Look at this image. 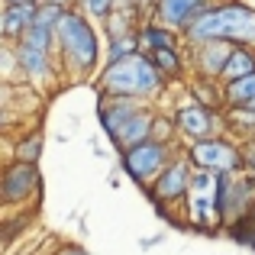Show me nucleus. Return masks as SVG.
Wrapping results in <instances>:
<instances>
[{"label": "nucleus", "instance_id": "obj_12", "mask_svg": "<svg viewBox=\"0 0 255 255\" xmlns=\"http://www.w3.org/2000/svg\"><path fill=\"white\" fill-rule=\"evenodd\" d=\"M213 3H217V0H158V10H155L152 19L168 26V29L187 32Z\"/></svg>", "mask_w": 255, "mask_h": 255}, {"label": "nucleus", "instance_id": "obj_21", "mask_svg": "<svg viewBox=\"0 0 255 255\" xmlns=\"http://www.w3.org/2000/svg\"><path fill=\"white\" fill-rule=\"evenodd\" d=\"M136 52H139V32L136 36L113 39V42H104V65H117L123 58H132Z\"/></svg>", "mask_w": 255, "mask_h": 255}, {"label": "nucleus", "instance_id": "obj_27", "mask_svg": "<svg viewBox=\"0 0 255 255\" xmlns=\"http://www.w3.org/2000/svg\"><path fill=\"white\" fill-rule=\"evenodd\" d=\"M252 213H255V207H252Z\"/></svg>", "mask_w": 255, "mask_h": 255}, {"label": "nucleus", "instance_id": "obj_8", "mask_svg": "<svg viewBox=\"0 0 255 255\" xmlns=\"http://www.w3.org/2000/svg\"><path fill=\"white\" fill-rule=\"evenodd\" d=\"M213 204L220 210L223 226H233L236 220L249 217L255 207V178L246 171L236 174H217V191H213Z\"/></svg>", "mask_w": 255, "mask_h": 255}, {"label": "nucleus", "instance_id": "obj_24", "mask_svg": "<svg viewBox=\"0 0 255 255\" xmlns=\"http://www.w3.org/2000/svg\"><path fill=\"white\" fill-rule=\"evenodd\" d=\"M52 255H87V249H84V246H78V243H62Z\"/></svg>", "mask_w": 255, "mask_h": 255}, {"label": "nucleus", "instance_id": "obj_25", "mask_svg": "<svg viewBox=\"0 0 255 255\" xmlns=\"http://www.w3.org/2000/svg\"><path fill=\"white\" fill-rule=\"evenodd\" d=\"M136 6L142 10L145 19H152V16H155V10H158V0H136Z\"/></svg>", "mask_w": 255, "mask_h": 255}, {"label": "nucleus", "instance_id": "obj_3", "mask_svg": "<svg viewBox=\"0 0 255 255\" xmlns=\"http://www.w3.org/2000/svg\"><path fill=\"white\" fill-rule=\"evenodd\" d=\"M213 39L255 49V6L243 3V0H217V3L184 32L187 45L213 42Z\"/></svg>", "mask_w": 255, "mask_h": 255}, {"label": "nucleus", "instance_id": "obj_10", "mask_svg": "<svg viewBox=\"0 0 255 255\" xmlns=\"http://www.w3.org/2000/svg\"><path fill=\"white\" fill-rule=\"evenodd\" d=\"M13 55H16V65H19V78L26 84H32L36 91H52L58 84L62 71H58L55 52H42V49H32L26 42H16L13 45Z\"/></svg>", "mask_w": 255, "mask_h": 255}, {"label": "nucleus", "instance_id": "obj_11", "mask_svg": "<svg viewBox=\"0 0 255 255\" xmlns=\"http://www.w3.org/2000/svg\"><path fill=\"white\" fill-rule=\"evenodd\" d=\"M233 49H236L233 42H220V39H213V42H200V45H187V65H191V75L223 81V68H226V62H230Z\"/></svg>", "mask_w": 255, "mask_h": 255}, {"label": "nucleus", "instance_id": "obj_17", "mask_svg": "<svg viewBox=\"0 0 255 255\" xmlns=\"http://www.w3.org/2000/svg\"><path fill=\"white\" fill-rule=\"evenodd\" d=\"M42 152H45V129L42 126H32V129L23 132V136L16 139V145H13V158H16V162H29V165H39Z\"/></svg>", "mask_w": 255, "mask_h": 255}, {"label": "nucleus", "instance_id": "obj_7", "mask_svg": "<svg viewBox=\"0 0 255 255\" xmlns=\"http://www.w3.org/2000/svg\"><path fill=\"white\" fill-rule=\"evenodd\" d=\"M171 120H174V126H178L181 145H194V142H204V139H213V136H223L226 132V110L204 107L191 97L174 107Z\"/></svg>", "mask_w": 255, "mask_h": 255}, {"label": "nucleus", "instance_id": "obj_22", "mask_svg": "<svg viewBox=\"0 0 255 255\" xmlns=\"http://www.w3.org/2000/svg\"><path fill=\"white\" fill-rule=\"evenodd\" d=\"M117 3L120 0H78V10H81L84 16H91L94 23H104V19L117 10Z\"/></svg>", "mask_w": 255, "mask_h": 255}, {"label": "nucleus", "instance_id": "obj_23", "mask_svg": "<svg viewBox=\"0 0 255 255\" xmlns=\"http://www.w3.org/2000/svg\"><path fill=\"white\" fill-rule=\"evenodd\" d=\"M243 162H246V174H252V178H255V139L243 142Z\"/></svg>", "mask_w": 255, "mask_h": 255}, {"label": "nucleus", "instance_id": "obj_18", "mask_svg": "<svg viewBox=\"0 0 255 255\" xmlns=\"http://www.w3.org/2000/svg\"><path fill=\"white\" fill-rule=\"evenodd\" d=\"M249 75H255V49L236 45L233 55H230V62H226V68H223V84L239 81V78H249Z\"/></svg>", "mask_w": 255, "mask_h": 255}, {"label": "nucleus", "instance_id": "obj_16", "mask_svg": "<svg viewBox=\"0 0 255 255\" xmlns=\"http://www.w3.org/2000/svg\"><path fill=\"white\" fill-rule=\"evenodd\" d=\"M152 62L158 65L168 84H184L191 78V65H187V49H158L152 52Z\"/></svg>", "mask_w": 255, "mask_h": 255}, {"label": "nucleus", "instance_id": "obj_19", "mask_svg": "<svg viewBox=\"0 0 255 255\" xmlns=\"http://www.w3.org/2000/svg\"><path fill=\"white\" fill-rule=\"evenodd\" d=\"M226 132L236 136L239 142L255 139V110H252V107H243V110H226Z\"/></svg>", "mask_w": 255, "mask_h": 255}, {"label": "nucleus", "instance_id": "obj_6", "mask_svg": "<svg viewBox=\"0 0 255 255\" xmlns=\"http://www.w3.org/2000/svg\"><path fill=\"white\" fill-rule=\"evenodd\" d=\"M187 158L197 171H210V174H236V171H246V162H243V142L230 132L223 136H213V139H204V142H194V145H184Z\"/></svg>", "mask_w": 255, "mask_h": 255}, {"label": "nucleus", "instance_id": "obj_15", "mask_svg": "<svg viewBox=\"0 0 255 255\" xmlns=\"http://www.w3.org/2000/svg\"><path fill=\"white\" fill-rule=\"evenodd\" d=\"M184 94H187L191 100H197V104H204V107L226 110V87H223V81H217V78L191 75V78L184 81Z\"/></svg>", "mask_w": 255, "mask_h": 255}, {"label": "nucleus", "instance_id": "obj_20", "mask_svg": "<svg viewBox=\"0 0 255 255\" xmlns=\"http://www.w3.org/2000/svg\"><path fill=\"white\" fill-rule=\"evenodd\" d=\"M223 87H226V110H243V107L255 104V75L239 78V81H230Z\"/></svg>", "mask_w": 255, "mask_h": 255}, {"label": "nucleus", "instance_id": "obj_13", "mask_svg": "<svg viewBox=\"0 0 255 255\" xmlns=\"http://www.w3.org/2000/svg\"><path fill=\"white\" fill-rule=\"evenodd\" d=\"M36 13H39V0H23V3L3 6V13H0V36H3V42L16 45L29 32V26L36 23Z\"/></svg>", "mask_w": 255, "mask_h": 255}, {"label": "nucleus", "instance_id": "obj_2", "mask_svg": "<svg viewBox=\"0 0 255 255\" xmlns=\"http://www.w3.org/2000/svg\"><path fill=\"white\" fill-rule=\"evenodd\" d=\"M100 97H126V100H142V104H158L168 91V78L158 71L152 55L136 52L132 58H123L117 65H104L94 81Z\"/></svg>", "mask_w": 255, "mask_h": 255}, {"label": "nucleus", "instance_id": "obj_4", "mask_svg": "<svg viewBox=\"0 0 255 255\" xmlns=\"http://www.w3.org/2000/svg\"><path fill=\"white\" fill-rule=\"evenodd\" d=\"M181 149H184V145H178V142H158V139H149V142H139V145H132V149L120 152V168H123V174L136 187L149 191V187L155 184V178L168 168L171 158L178 155Z\"/></svg>", "mask_w": 255, "mask_h": 255}, {"label": "nucleus", "instance_id": "obj_14", "mask_svg": "<svg viewBox=\"0 0 255 255\" xmlns=\"http://www.w3.org/2000/svg\"><path fill=\"white\" fill-rule=\"evenodd\" d=\"M158 49H187L184 32L168 29V26L155 23V19H145L142 29H139V52L152 55V52H158Z\"/></svg>", "mask_w": 255, "mask_h": 255}, {"label": "nucleus", "instance_id": "obj_9", "mask_svg": "<svg viewBox=\"0 0 255 255\" xmlns=\"http://www.w3.org/2000/svg\"><path fill=\"white\" fill-rule=\"evenodd\" d=\"M194 165L187 158V152L181 149L178 155L171 158V165L165 168L162 174L155 178V184L149 187V200L155 204V210H165V207H174V204H187L191 197V184H194Z\"/></svg>", "mask_w": 255, "mask_h": 255}, {"label": "nucleus", "instance_id": "obj_5", "mask_svg": "<svg viewBox=\"0 0 255 255\" xmlns=\"http://www.w3.org/2000/svg\"><path fill=\"white\" fill-rule=\"evenodd\" d=\"M0 197H3L6 213L36 210L39 200H42V171H39V165L10 158L3 168V181H0Z\"/></svg>", "mask_w": 255, "mask_h": 255}, {"label": "nucleus", "instance_id": "obj_1", "mask_svg": "<svg viewBox=\"0 0 255 255\" xmlns=\"http://www.w3.org/2000/svg\"><path fill=\"white\" fill-rule=\"evenodd\" d=\"M55 58L65 84L97 81L100 68H104V36H100L97 23L84 16L78 6L65 10L62 23H58Z\"/></svg>", "mask_w": 255, "mask_h": 255}, {"label": "nucleus", "instance_id": "obj_26", "mask_svg": "<svg viewBox=\"0 0 255 255\" xmlns=\"http://www.w3.org/2000/svg\"><path fill=\"white\" fill-rule=\"evenodd\" d=\"M49 3L62 6V10H71V6H78V0H49Z\"/></svg>", "mask_w": 255, "mask_h": 255}]
</instances>
